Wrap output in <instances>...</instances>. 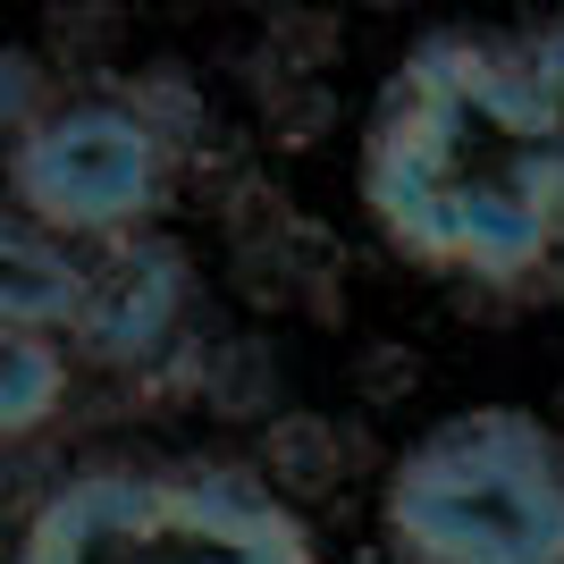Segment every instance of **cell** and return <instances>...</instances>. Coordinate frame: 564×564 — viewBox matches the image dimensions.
Here are the masks:
<instances>
[{
  "label": "cell",
  "instance_id": "obj_9",
  "mask_svg": "<svg viewBox=\"0 0 564 564\" xmlns=\"http://www.w3.org/2000/svg\"><path fill=\"white\" fill-rule=\"evenodd\" d=\"M379 9H397V0H379Z\"/></svg>",
  "mask_w": 564,
  "mask_h": 564
},
{
  "label": "cell",
  "instance_id": "obj_2",
  "mask_svg": "<svg viewBox=\"0 0 564 564\" xmlns=\"http://www.w3.org/2000/svg\"><path fill=\"white\" fill-rule=\"evenodd\" d=\"M379 531L404 564H564V430L471 404L388 464Z\"/></svg>",
  "mask_w": 564,
  "mask_h": 564
},
{
  "label": "cell",
  "instance_id": "obj_5",
  "mask_svg": "<svg viewBox=\"0 0 564 564\" xmlns=\"http://www.w3.org/2000/svg\"><path fill=\"white\" fill-rule=\"evenodd\" d=\"M194 304V270L186 253L169 245V236H110V253L94 261V279H85V312H76V329L101 362H143V354H161L177 337Z\"/></svg>",
  "mask_w": 564,
  "mask_h": 564
},
{
  "label": "cell",
  "instance_id": "obj_6",
  "mask_svg": "<svg viewBox=\"0 0 564 564\" xmlns=\"http://www.w3.org/2000/svg\"><path fill=\"white\" fill-rule=\"evenodd\" d=\"M85 279H94V261H76L68 236L34 228L18 203H0V321H18V329H76V312H85Z\"/></svg>",
  "mask_w": 564,
  "mask_h": 564
},
{
  "label": "cell",
  "instance_id": "obj_8",
  "mask_svg": "<svg viewBox=\"0 0 564 564\" xmlns=\"http://www.w3.org/2000/svg\"><path fill=\"white\" fill-rule=\"evenodd\" d=\"M51 110H59L51 51H34V43H0V143H18L25 127H43Z\"/></svg>",
  "mask_w": 564,
  "mask_h": 564
},
{
  "label": "cell",
  "instance_id": "obj_4",
  "mask_svg": "<svg viewBox=\"0 0 564 564\" xmlns=\"http://www.w3.org/2000/svg\"><path fill=\"white\" fill-rule=\"evenodd\" d=\"M0 177H9V203L34 228L68 236V245H110V236H135L169 212L177 143L127 94H85V101H59L43 127H25L9 143Z\"/></svg>",
  "mask_w": 564,
  "mask_h": 564
},
{
  "label": "cell",
  "instance_id": "obj_3",
  "mask_svg": "<svg viewBox=\"0 0 564 564\" xmlns=\"http://www.w3.org/2000/svg\"><path fill=\"white\" fill-rule=\"evenodd\" d=\"M9 564H321V540L236 464H101L34 506Z\"/></svg>",
  "mask_w": 564,
  "mask_h": 564
},
{
  "label": "cell",
  "instance_id": "obj_7",
  "mask_svg": "<svg viewBox=\"0 0 564 564\" xmlns=\"http://www.w3.org/2000/svg\"><path fill=\"white\" fill-rule=\"evenodd\" d=\"M68 404V354L51 329L0 321V447H18Z\"/></svg>",
  "mask_w": 564,
  "mask_h": 564
},
{
  "label": "cell",
  "instance_id": "obj_1",
  "mask_svg": "<svg viewBox=\"0 0 564 564\" xmlns=\"http://www.w3.org/2000/svg\"><path fill=\"white\" fill-rule=\"evenodd\" d=\"M379 245L471 295H564V18L447 25L362 118Z\"/></svg>",
  "mask_w": 564,
  "mask_h": 564
}]
</instances>
